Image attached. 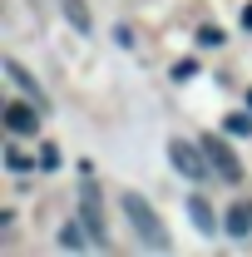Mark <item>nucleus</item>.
Here are the masks:
<instances>
[{
	"instance_id": "nucleus-1",
	"label": "nucleus",
	"mask_w": 252,
	"mask_h": 257,
	"mask_svg": "<svg viewBox=\"0 0 252 257\" xmlns=\"http://www.w3.org/2000/svg\"><path fill=\"white\" fill-rule=\"evenodd\" d=\"M119 208H124V218L134 223V232H139V242H144V247L168 252V227H163V218L149 208V198H144V193H119Z\"/></svg>"
},
{
	"instance_id": "nucleus-2",
	"label": "nucleus",
	"mask_w": 252,
	"mask_h": 257,
	"mask_svg": "<svg viewBox=\"0 0 252 257\" xmlns=\"http://www.w3.org/2000/svg\"><path fill=\"white\" fill-rule=\"evenodd\" d=\"M79 223L89 227L94 247H109V223H104V203H99V188H94V183L79 188Z\"/></svg>"
},
{
	"instance_id": "nucleus-3",
	"label": "nucleus",
	"mask_w": 252,
	"mask_h": 257,
	"mask_svg": "<svg viewBox=\"0 0 252 257\" xmlns=\"http://www.w3.org/2000/svg\"><path fill=\"white\" fill-rule=\"evenodd\" d=\"M198 144H203V154H208V163H213V173H218L222 183H242V163H237V154L222 144L218 134H203Z\"/></svg>"
},
{
	"instance_id": "nucleus-4",
	"label": "nucleus",
	"mask_w": 252,
	"mask_h": 257,
	"mask_svg": "<svg viewBox=\"0 0 252 257\" xmlns=\"http://www.w3.org/2000/svg\"><path fill=\"white\" fill-rule=\"evenodd\" d=\"M168 159H173V168L183 173V178H203L213 163H208V154H203V144L193 149V144H183V139H173L168 144Z\"/></svg>"
},
{
	"instance_id": "nucleus-5",
	"label": "nucleus",
	"mask_w": 252,
	"mask_h": 257,
	"mask_svg": "<svg viewBox=\"0 0 252 257\" xmlns=\"http://www.w3.org/2000/svg\"><path fill=\"white\" fill-rule=\"evenodd\" d=\"M40 119H45V109H40L35 99H10V104H5V128H10V134H35Z\"/></svg>"
},
{
	"instance_id": "nucleus-6",
	"label": "nucleus",
	"mask_w": 252,
	"mask_h": 257,
	"mask_svg": "<svg viewBox=\"0 0 252 257\" xmlns=\"http://www.w3.org/2000/svg\"><path fill=\"white\" fill-rule=\"evenodd\" d=\"M5 74H10V84H15V89H20V94H25V99H35L40 109L50 104V99H45V89L35 84V74H30V69H25V64H20V60H5Z\"/></svg>"
},
{
	"instance_id": "nucleus-7",
	"label": "nucleus",
	"mask_w": 252,
	"mask_h": 257,
	"mask_svg": "<svg viewBox=\"0 0 252 257\" xmlns=\"http://www.w3.org/2000/svg\"><path fill=\"white\" fill-rule=\"evenodd\" d=\"M188 218L198 223V232H213V227H218V218H213V208H208V198H198V193L188 198Z\"/></svg>"
},
{
	"instance_id": "nucleus-8",
	"label": "nucleus",
	"mask_w": 252,
	"mask_h": 257,
	"mask_svg": "<svg viewBox=\"0 0 252 257\" xmlns=\"http://www.w3.org/2000/svg\"><path fill=\"white\" fill-rule=\"evenodd\" d=\"M94 237H89V227L84 223H64L60 227V247H69V252H79V247H89Z\"/></svg>"
},
{
	"instance_id": "nucleus-9",
	"label": "nucleus",
	"mask_w": 252,
	"mask_h": 257,
	"mask_svg": "<svg viewBox=\"0 0 252 257\" xmlns=\"http://www.w3.org/2000/svg\"><path fill=\"white\" fill-rule=\"evenodd\" d=\"M227 232H232V237H247L252 232V208H232V213H227Z\"/></svg>"
},
{
	"instance_id": "nucleus-10",
	"label": "nucleus",
	"mask_w": 252,
	"mask_h": 257,
	"mask_svg": "<svg viewBox=\"0 0 252 257\" xmlns=\"http://www.w3.org/2000/svg\"><path fill=\"white\" fill-rule=\"evenodd\" d=\"M5 163H10L15 173H25V168H35V159L25 154V149H20V144H10V149H5Z\"/></svg>"
},
{
	"instance_id": "nucleus-11",
	"label": "nucleus",
	"mask_w": 252,
	"mask_h": 257,
	"mask_svg": "<svg viewBox=\"0 0 252 257\" xmlns=\"http://www.w3.org/2000/svg\"><path fill=\"white\" fill-rule=\"evenodd\" d=\"M64 15H69L79 30H89V10H84V0H64Z\"/></svg>"
},
{
	"instance_id": "nucleus-12",
	"label": "nucleus",
	"mask_w": 252,
	"mask_h": 257,
	"mask_svg": "<svg viewBox=\"0 0 252 257\" xmlns=\"http://www.w3.org/2000/svg\"><path fill=\"white\" fill-rule=\"evenodd\" d=\"M227 134H252V119L247 114H227Z\"/></svg>"
},
{
	"instance_id": "nucleus-13",
	"label": "nucleus",
	"mask_w": 252,
	"mask_h": 257,
	"mask_svg": "<svg viewBox=\"0 0 252 257\" xmlns=\"http://www.w3.org/2000/svg\"><path fill=\"white\" fill-rule=\"evenodd\" d=\"M40 168H60V149H55V144L40 149Z\"/></svg>"
},
{
	"instance_id": "nucleus-14",
	"label": "nucleus",
	"mask_w": 252,
	"mask_h": 257,
	"mask_svg": "<svg viewBox=\"0 0 252 257\" xmlns=\"http://www.w3.org/2000/svg\"><path fill=\"white\" fill-rule=\"evenodd\" d=\"M198 40H203V45H222V30H218V25H203Z\"/></svg>"
},
{
	"instance_id": "nucleus-15",
	"label": "nucleus",
	"mask_w": 252,
	"mask_h": 257,
	"mask_svg": "<svg viewBox=\"0 0 252 257\" xmlns=\"http://www.w3.org/2000/svg\"><path fill=\"white\" fill-rule=\"evenodd\" d=\"M193 74H198V64H193V60H183V64H173V79H193Z\"/></svg>"
},
{
	"instance_id": "nucleus-16",
	"label": "nucleus",
	"mask_w": 252,
	"mask_h": 257,
	"mask_svg": "<svg viewBox=\"0 0 252 257\" xmlns=\"http://www.w3.org/2000/svg\"><path fill=\"white\" fill-rule=\"evenodd\" d=\"M242 25H247V30H252V5H247V10H242Z\"/></svg>"
},
{
	"instance_id": "nucleus-17",
	"label": "nucleus",
	"mask_w": 252,
	"mask_h": 257,
	"mask_svg": "<svg viewBox=\"0 0 252 257\" xmlns=\"http://www.w3.org/2000/svg\"><path fill=\"white\" fill-rule=\"evenodd\" d=\"M247 104H252V89H247Z\"/></svg>"
}]
</instances>
